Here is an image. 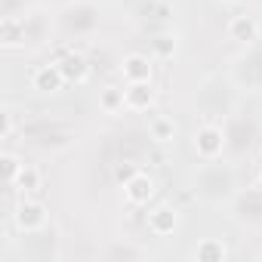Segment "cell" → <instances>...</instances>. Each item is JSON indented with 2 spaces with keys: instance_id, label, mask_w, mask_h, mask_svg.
Returning <instances> with one entry per match:
<instances>
[{
  "instance_id": "6da1fadb",
  "label": "cell",
  "mask_w": 262,
  "mask_h": 262,
  "mask_svg": "<svg viewBox=\"0 0 262 262\" xmlns=\"http://www.w3.org/2000/svg\"><path fill=\"white\" fill-rule=\"evenodd\" d=\"M59 37L65 40H86L102 25V7L96 0H74L68 7H59V16L53 19Z\"/></svg>"
},
{
  "instance_id": "7a4b0ae2",
  "label": "cell",
  "mask_w": 262,
  "mask_h": 262,
  "mask_svg": "<svg viewBox=\"0 0 262 262\" xmlns=\"http://www.w3.org/2000/svg\"><path fill=\"white\" fill-rule=\"evenodd\" d=\"M194 191L204 198V201H213V204H222V201H231L237 194V176L231 167L225 164H216V161H207L198 176H194Z\"/></svg>"
},
{
  "instance_id": "3957f363",
  "label": "cell",
  "mask_w": 262,
  "mask_h": 262,
  "mask_svg": "<svg viewBox=\"0 0 262 262\" xmlns=\"http://www.w3.org/2000/svg\"><path fill=\"white\" fill-rule=\"evenodd\" d=\"M31 139L40 151L47 155H62L74 145V129L62 120H34V123H22V139Z\"/></svg>"
},
{
  "instance_id": "277c9868",
  "label": "cell",
  "mask_w": 262,
  "mask_h": 262,
  "mask_svg": "<svg viewBox=\"0 0 262 262\" xmlns=\"http://www.w3.org/2000/svg\"><path fill=\"white\" fill-rule=\"evenodd\" d=\"M225 139H228V151L234 158H244L250 155L259 142H262V133H259V120L253 114H244V111H234L225 117Z\"/></svg>"
},
{
  "instance_id": "5b68a950",
  "label": "cell",
  "mask_w": 262,
  "mask_h": 262,
  "mask_svg": "<svg viewBox=\"0 0 262 262\" xmlns=\"http://www.w3.org/2000/svg\"><path fill=\"white\" fill-rule=\"evenodd\" d=\"M10 222L16 225L19 234L28 237V234H37V231H43L50 225V210H47L43 201H37L31 194H19L13 213H10Z\"/></svg>"
},
{
  "instance_id": "8992f818",
  "label": "cell",
  "mask_w": 262,
  "mask_h": 262,
  "mask_svg": "<svg viewBox=\"0 0 262 262\" xmlns=\"http://www.w3.org/2000/svg\"><path fill=\"white\" fill-rule=\"evenodd\" d=\"M191 148L198 155V161H219L228 151V139H225V126L216 120H204L194 126L191 133Z\"/></svg>"
},
{
  "instance_id": "52a82bcc",
  "label": "cell",
  "mask_w": 262,
  "mask_h": 262,
  "mask_svg": "<svg viewBox=\"0 0 262 262\" xmlns=\"http://www.w3.org/2000/svg\"><path fill=\"white\" fill-rule=\"evenodd\" d=\"M231 80H234L237 90H247V93L262 90V47H259V43L247 47V53L234 59V65H231Z\"/></svg>"
},
{
  "instance_id": "ba28073f",
  "label": "cell",
  "mask_w": 262,
  "mask_h": 262,
  "mask_svg": "<svg viewBox=\"0 0 262 262\" xmlns=\"http://www.w3.org/2000/svg\"><path fill=\"white\" fill-rule=\"evenodd\" d=\"M231 216L247 228H262V188L256 185L250 191H237L231 198Z\"/></svg>"
},
{
  "instance_id": "9c48e42d",
  "label": "cell",
  "mask_w": 262,
  "mask_h": 262,
  "mask_svg": "<svg viewBox=\"0 0 262 262\" xmlns=\"http://www.w3.org/2000/svg\"><path fill=\"white\" fill-rule=\"evenodd\" d=\"M179 225H182V213H179V207L170 204V201L155 204V207L148 210V216H145V228H148V234H155V237H170V234L179 231Z\"/></svg>"
},
{
  "instance_id": "30bf717a",
  "label": "cell",
  "mask_w": 262,
  "mask_h": 262,
  "mask_svg": "<svg viewBox=\"0 0 262 262\" xmlns=\"http://www.w3.org/2000/svg\"><path fill=\"white\" fill-rule=\"evenodd\" d=\"M155 194H158V182L148 173H142V170L123 182V201H126V207H133V210L148 207L155 201Z\"/></svg>"
},
{
  "instance_id": "8fae6325",
  "label": "cell",
  "mask_w": 262,
  "mask_h": 262,
  "mask_svg": "<svg viewBox=\"0 0 262 262\" xmlns=\"http://www.w3.org/2000/svg\"><path fill=\"white\" fill-rule=\"evenodd\" d=\"M225 34H228V40H234L241 47H253V43H259L262 25H259V19L253 13H234L225 22Z\"/></svg>"
},
{
  "instance_id": "7c38bea8",
  "label": "cell",
  "mask_w": 262,
  "mask_h": 262,
  "mask_svg": "<svg viewBox=\"0 0 262 262\" xmlns=\"http://www.w3.org/2000/svg\"><path fill=\"white\" fill-rule=\"evenodd\" d=\"M56 62H59V68H62L65 80H68V83H74V86H83V83L90 80V74H93L90 59H86L83 53H77V50H65Z\"/></svg>"
},
{
  "instance_id": "4fadbf2b",
  "label": "cell",
  "mask_w": 262,
  "mask_h": 262,
  "mask_svg": "<svg viewBox=\"0 0 262 262\" xmlns=\"http://www.w3.org/2000/svg\"><path fill=\"white\" fill-rule=\"evenodd\" d=\"M65 83H68V80H65L59 62H47V65H37V68L31 71V86H34L37 93H43V96H56V93H62Z\"/></svg>"
},
{
  "instance_id": "5bb4252c",
  "label": "cell",
  "mask_w": 262,
  "mask_h": 262,
  "mask_svg": "<svg viewBox=\"0 0 262 262\" xmlns=\"http://www.w3.org/2000/svg\"><path fill=\"white\" fill-rule=\"evenodd\" d=\"M120 77H123V83L155 80V56H145V53H129V56H123Z\"/></svg>"
},
{
  "instance_id": "9a60e30c",
  "label": "cell",
  "mask_w": 262,
  "mask_h": 262,
  "mask_svg": "<svg viewBox=\"0 0 262 262\" xmlns=\"http://www.w3.org/2000/svg\"><path fill=\"white\" fill-rule=\"evenodd\" d=\"M123 93H126V111H133V114L151 111V108H155V102H158V90H155V80L126 83V86H123Z\"/></svg>"
},
{
  "instance_id": "2e32d148",
  "label": "cell",
  "mask_w": 262,
  "mask_h": 262,
  "mask_svg": "<svg viewBox=\"0 0 262 262\" xmlns=\"http://www.w3.org/2000/svg\"><path fill=\"white\" fill-rule=\"evenodd\" d=\"M22 19H25V31H28V50L43 47V43L50 40L56 22H50V16H43L40 10H25Z\"/></svg>"
},
{
  "instance_id": "e0dca14e",
  "label": "cell",
  "mask_w": 262,
  "mask_h": 262,
  "mask_svg": "<svg viewBox=\"0 0 262 262\" xmlns=\"http://www.w3.org/2000/svg\"><path fill=\"white\" fill-rule=\"evenodd\" d=\"M0 47L4 50H28V31L22 16H4L0 19Z\"/></svg>"
},
{
  "instance_id": "ac0fdd59",
  "label": "cell",
  "mask_w": 262,
  "mask_h": 262,
  "mask_svg": "<svg viewBox=\"0 0 262 262\" xmlns=\"http://www.w3.org/2000/svg\"><path fill=\"white\" fill-rule=\"evenodd\" d=\"M102 259L108 262H136V259H148V247L133 244V241H111L102 250Z\"/></svg>"
},
{
  "instance_id": "d6986e66",
  "label": "cell",
  "mask_w": 262,
  "mask_h": 262,
  "mask_svg": "<svg viewBox=\"0 0 262 262\" xmlns=\"http://www.w3.org/2000/svg\"><path fill=\"white\" fill-rule=\"evenodd\" d=\"M191 256H194L198 262H225L231 253H228V247H225L222 237H201V241L194 244Z\"/></svg>"
},
{
  "instance_id": "ffe728a7",
  "label": "cell",
  "mask_w": 262,
  "mask_h": 262,
  "mask_svg": "<svg viewBox=\"0 0 262 262\" xmlns=\"http://www.w3.org/2000/svg\"><path fill=\"white\" fill-rule=\"evenodd\" d=\"M148 139L158 142V145L176 142V120L170 114H151V120H148Z\"/></svg>"
},
{
  "instance_id": "44dd1931",
  "label": "cell",
  "mask_w": 262,
  "mask_h": 262,
  "mask_svg": "<svg viewBox=\"0 0 262 262\" xmlns=\"http://www.w3.org/2000/svg\"><path fill=\"white\" fill-rule=\"evenodd\" d=\"M99 111L111 114V117H117L120 111H126V93H123V86H117V83L102 86L99 90Z\"/></svg>"
},
{
  "instance_id": "7402d4cb",
  "label": "cell",
  "mask_w": 262,
  "mask_h": 262,
  "mask_svg": "<svg viewBox=\"0 0 262 262\" xmlns=\"http://www.w3.org/2000/svg\"><path fill=\"white\" fill-rule=\"evenodd\" d=\"M176 50H179V37L173 31H161V34L151 37V56L158 62H170L176 56Z\"/></svg>"
},
{
  "instance_id": "603a6c76",
  "label": "cell",
  "mask_w": 262,
  "mask_h": 262,
  "mask_svg": "<svg viewBox=\"0 0 262 262\" xmlns=\"http://www.w3.org/2000/svg\"><path fill=\"white\" fill-rule=\"evenodd\" d=\"M40 185H43L40 170H37V167H31V164H25V170L19 173V179H16L10 188H16L19 194H37V191H40Z\"/></svg>"
},
{
  "instance_id": "cb8c5ba5",
  "label": "cell",
  "mask_w": 262,
  "mask_h": 262,
  "mask_svg": "<svg viewBox=\"0 0 262 262\" xmlns=\"http://www.w3.org/2000/svg\"><path fill=\"white\" fill-rule=\"evenodd\" d=\"M0 170H4V182H7V188L19 179V173L25 170V161H22V155H16L13 148H7L4 155H0Z\"/></svg>"
},
{
  "instance_id": "d4e9b609",
  "label": "cell",
  "mask_w": 262,
  "mask_h": 262,
  "mask_svg": "<svg viewBox=\"0 0 262 262\" xmlns=\"http://www.w3.org/2000/svg\"><path fill=\"white\" fill-rule=\"evenodd\" d=\"M139 173V164H133V161H120V164H114V179L123 185L129 176H136Z\"/></svg>"
},
{
  "instance_id": "484cf974",
  "label": "cell",
  "mask_w": 262,
  "mask_h": 262,
  "mask_svg": "<svg viewBox=\"0 0 262 262\" xmlns=\"http://www.w3.org/2000/svg\"><path fill=\"white\" fill-rule=\"evenodd\" d=\"M16 129H19V123H16V111H4V142H13L16 139Z\"/></svg>"
},
{
  "instance_id": "4316f807",
  "label": "cell",
  "mask_w": 262,
  "mask_h": 262,
  "mask_svg": "<svg viewBox=\"0 0 262 262\" xmlns=\"http://www.w3.org/2000/svg\"><path fill=\"white\" fill-rule=\"evenodd\" d=\"M43 4H50V7H68V4H74V0H43Z\"/></svg>"
},
{
  "instance_id": "83f0119b",
  "label": "cell",
  "mask_w": 262,
  "mask_h": 262,
  "mask_svg": "<svg viewBox=\"0 0 262 262\" xmlns=\"http://www.w3.org/2000/svg\"><path fill=\"white\" fill-rule=\"evenodd\" d=\"M256 185L262 188V167H259V176H256Z\"/></svg>"
},
{
  "instance_id": "f1b7e54d",
  "label": "cell",
  "mask_w": 262,
  "mask_h": 262,
  "mask_svg": "<svg viewBox=\"0 0 262 262\" xmlns=\"http://www.w3.org/2000/svg\"><path fill=\"white\" fill-rule=\"evenodd\" d=\"M222 4H237V0H222Z\"/></svg>"
},
{
  "instance_id": "f546056e",
  "label": "cell",
  "mask_w": 262,
  "mask_h": 262,
  "mask_svg": "<svg viewBox=\"0 0 262 262\" xmlns=\"http://www.w3.org/2000/svg\"><path fill=\"white\" fill-rule=\"evenodd\" d=\"M256 4H259V10H262V0H256Z\"/></svg>"
},
{
  "instance_id": "4dcf8cb0",
  "label": "cell",
  "mask_w": 262,
  "mask_h": 262,
  "mask_svg": "<svg viewBox=\"0 0 262 262\" xmlns=\"http://www.w3.org/2000/svg\"><path fill=\"white\" fill-rule=\"evenodd\" d=\"M259 155H262V142H259Z\"/></svg>"
},
{
  "instance_id": "1f68e13d",
  "label": "cell",
  "mask_w": 262,
  "mask_h": 262,
  "mask_svg": "<svg viewBox=\"0 0 262 262\" xmlns=\"http://www.w3.org/2000/svg\"><path fill=\"white\" fill-rule=\"evenodd\" d=\"M259 256H262V253H259Z\"/></svg>"
}]
</instances>
